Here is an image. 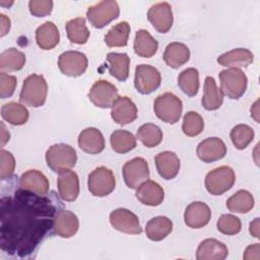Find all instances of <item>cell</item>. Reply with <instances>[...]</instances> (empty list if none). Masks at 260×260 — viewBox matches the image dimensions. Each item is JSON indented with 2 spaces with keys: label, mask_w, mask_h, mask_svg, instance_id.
I'll return each mask as SVG.
<instances>
[{
  "label": "cell",
  "mask_w": 260,
  "mask_h": 260,
  "mask_svg": "<svg viewBox=\"0 0 260 260\" xmlns=\"http://www.w3.org/2000/svg\"><path fill=\"white\" fill-rule=\"evenodd\" d=\"M109 73L119 81H125L129 76L130 58L126 53L111 52L107 55Z\"/></svg>",
  "instance_id": "obj_29"
},
{
  "label": "cell",
  "mask_w": 260,
  "mask_h": 260,
  "mask_svg": "<svg viewBox=\"0 0 260 260\" xmlns=\"http://www.w3.org/2000/svg\"><path fill=\"white\" fill-rule=\"evenodd\" d=\"M111 117L120 125L132 123L137 118V107L128 96H119L112 106Z\"/></svg>",
  "instance_id": "obj_17"
},
{
  "label": "cell",
  "mask_w": 260,
  "mask_h": 260,
  "mask_svg": "<svg viewBox=\"0 0 260 260\" xmlns=\"http://www.w3.org/2000/svg\"><path fill=\"white\" fill-rule=\"evenodd\" d=\"M231 140L237 149H245L254 138V130L246 124L236 125L231 130Z\"/></svg>",
  "instance_id": "obj_40"
},
{
  "label": "cell",
  "mask_w": 260,
  "mask_h": 260,
  "mask_svg": "<svg viewBox=\"0 0 260 260\" xmlns=\"http://www.w3.org/2000/svg\"><path fill=\"white\" fill-rule=\"evenodd\" d=\"M88 98L90 102L102 109L112 108L115 102L118 100V89L111 82L100 79L96 80L88 92Z\"/></svg>",
  "instance_id": "obj_11"
},
{
  "label": "cell",
  "mask_w": 260,
  "mask_h": 260,
  "mask_svg": "<svg viewBox=\"0 0 260 260\" xmlns=\"http://www.w3.org/2000/svg\"><path fill=\"white\" fill-rule=\"evenodd\" d=\"M250 234L254 237L259 239V218H255L253 221L250 222V228H249Z\"/></svg>",
  "instance_id": "obj_48"
},
{
  "label": "cell",
  "mask_w": 260,
  "mask_h": 260,
  "mask_svg": "<svg viewBox=\"0 0 260 260\" xmlns=\"http://www.w3.org/2000/svg\"><path fill=\"white\" fill-rule=\"evenodd\" d=\"M25 64L24 53L15 48H9L0 54V69L4 71H18L23 68Z\"/></svg>",
  "instance_id": "obj_34"
},
{
  "label": "cell",
  "mask_w": 260,
  "mask_h": 260,
  "mask_svg": "<svg viewBox=\"0 0 260 260\" xmlns=\"http://www.w3.org/2000/svg\"><path fill=\"white\" fill-rule=\"evenodd\" d=\"M110 142L113 150L117 153H127L136 147V138L126 130H115L110 137Z\"/></svg>",
  "instance_id": "obj_36"
},
{
  "label": "cell",
  "mask_w": 260,
  "mask_h": 260,
  "mask_svg": "<svg viewBox=\"0 0 260 260\" xmlns=\"http://www.w3.org/2000/svg\"><path fill=\"white\" fill-rule=\"evenodd\" d=\"M46 161L53 172L59 174L71 170L75 166L77 154L72 146L65 143H58L49 147L46 152Z\"/></svg>",
  "instance_id": "obj_3"
},
{
  "label": "cell",
  "mask_w": 260,
  "mask_h": 260,
  "mask_svg": "<svg viewBox=\"0 0 260 260\" xmlns=\"http://www.w3.org/2000/svg\"><path fill=\"white\" fill-rule=\"evenodd\" d=\"M223 102V93L220 88L217 87L215 80L211 76H206L204 80L203 96L201 104L207 111H215L220 108Z\"/></svg>",
  "instance_id": "obj_27"
},
{
  "label": "cell",
  "mask_w": 260,
  "mask_h": 260,
  "mask_svg": "<svg viewBox=\"0 0 260 260\" xmlns=\"http://www.w3.org/2000/svg\"><path fill=\"white\" fill-rule=\"evenodd\" d=\"M136 138H138L146 147H155L162 140V131L155 124L145 123L138 128Z\"/></svg>",
  "instance_id": "obj_39"
},
{
  "label": "cell",
  "mask_w": 260,
  "mask_h": 260,
  "mask_svg": "<svg viewBox=\"0 0 260 260\" xmlns=\"http://www.w3.org/2000/svg\"><path fill=\"white\" fill-rule=\"evenodd\" d=\"M15 169V160L11 152L1 149L0 151V178L5 180L10 178Z\"/></svg>",
  "instance_id": "obj_43"
},
{
  "label": "cell",
  "mask_w": 260,
  "mask_h": 260,
  "mask_svg": "<svg viewBox=\"0 0 260 260\" xmlns=\"http://www.w3.org/2000/svg\"><path fill=\"white\" fill-rule=\"evenodd\" d=\"M112 226L124 234L138 235L142 233L139 219L135 213L126 208H118L110 213Z\"/></svg>",
  "instance_id": "obj_13"
},
{
  "label": "cell",
  "mask_w": 260,
  "mask_h": 260,
  "mask_svg": "<svg viewBox=\"0 0 260 260\" xmlns=\"http://www.w3.org/2000/svg\"><path fill=\"white\" fill-rule=\"evenodd\" d=\"M182 110V101L172 92L157 95L153 103V111L156 117L169 124H175L180 120Z\"/></svg>",
  "instance_id": "obj_4"
},
{
  "label": "cell",
  "mask_w": 260,
  "mask_h": 260,
  "mask_svg": "<svg viewBox=\"0 0 260 260\" xmlns=\"http://www.w3.org/2000/svg\"><path fill=\"white\" fill-rule=\"evenodd\" d=\"M173 231V222L167 216H155L145 226V234L151 241H161Z\"/></svg>",
  "instance_id": "obj_31"
},
{
  "label": "cell",
  "mask_w": 260,
  "mask_h": 260,
  "mask_svg": "<svg viewBox=\"0 0 260 260\" xmlns=\"http://www.w3.org/2000/svg\"><path fill=\"white\" fill-rule=\"evenodd\" d=\"M229 254L228 247L216 239L203 240L196 251L197 260H223Z\"/></svg>",
  "instance_id": "obj_25"
},
{
  "label": "cell",
  "mask_w": 260,
  "mask_h": 260,
  "mask_svg": "<svg viewBox=\"0 0 260 260\" xmlns=\"http://www.w3.org/2000/svg\"><path fill=\"white\" fill-rule=\"evenodd\" d=\"M133 49L139 57L150 58L157 52L158 43L146 29H139L135 34Z\"/></svg>",
  "instance_id": "obj_30"
},
{
  "label": "cell",
  "mask_w": 260,
  "mask_h": 260,
  "mask_svg": "<svg viewBox=\"0 0 260 260\" xmlns=\"http://www.w3.org/2000/svg\"><path fill=\"white\" fill-rule=\"evenodd\" d=\"M236 182L234 170L228 166L218 167L205 177V188L211 195H221L229 191Z\"/></svg>",
  "instance_id": "obj_6"
},
{
  "label": "cell",
  "mask_w": 260,
  "mask_h": 260,
  "mask_svg": "<svg viewBox=\"0 0 260 260\" xmlns=\"http://www.w3.org/2000/svg\"><path fill=\"white\" fill-rule=\"evenodd\" d=\"M1 116L9 124L19 126L23 125L28 120V111L23 105L10 102L2 106Z\"/></svg>",
  "instance_id": "obj_32"
},
{
  "label": "cell",
  "mask_w": 260,
  "mask_h": 260,
  "mask_svg": "<svg viewBox=\"0 0 260 260\" xmlns=\"http://www.w3.org/2000/svg\"><path fill=\"white\" fill-rule=\"evenodd\" d=\"M66 32L69 41L77 45L85 44L89 38V30L83 17L68 20L66 22Z\"/></svg>",
  "instance_id": "obj_35"
},
{
  "label": "cell",
  "mask_w": 260,
  "mask_h": 260,
  "mask_svg": "<svg viewBox=\"0 0 260 260\" xmlns=\"http://www.w3.org/2000/svg\"><path fill=\"white\" fill-rule=\"evenodd\" d=\"M88 61L85 54L78 51H66L58 58L60 71L67 76L76 77L82 75L87 69Z\"/></svg>",
  "instance_id": "obj_12"
},
{
  "label": "cell",
  "mask_w": 260,
  "mask_h": 260,
  "mask_svg": "<svg viewBox=\"0 0 260 260\" xmlns=\"http://www.w3.org/2000/svg\"><path fill=\"white\" fill-rule=\"evenodd\" d=\"M162 58L169 67L177 69L189 61L190 50L183 43L173 42L166 47Z\"/></svg>",
  "instance_id": "obj_26"
},
{
  "label": "cell",
  "mask_w": 260,
  "mask_h": 260,
  "mask_svg": "<svg viewBox=\"0 0 260 260\" xmlns=\"http://www.w3.org/2000/svg\"><path fill=\"white\" fill-rule=\"evenodd\" d=\"M47 93L48 84L44 76L40 74H30L22 83L19 101L25 106L39 108L45 104Z\"/></svg>",
  "instance_id": "obj_2"
},
{
  "label": "cell",
  "mask_w": 260,
  "mask_h": 260,
  "mask_svg": "<svg viewBox=\"0 0 260 260\" xmlns=\"http://www.w3.org/2000/svg\"><path fill=\"white\" fill-rule=\"evenodd\" d=\"M123 179L131 189H137L142 183L149 179V168L143 157H134L123 166Z\"/></svg>",
  "instance_id": "obj_10"
},
{
  "label": "cell",
  "mask_w": 260,
  "mask_h": 260,
  "mask_svg": "<svg viewBox=\"0 0 260 260\" xmlns=\"http://www.w3.org/2000/svg\"><path fill=\"white\" fill-rule=\"evenodd\" d=\"M115 186V176L106 167H99L88 175L87 187L93 196L105 197L114 191Z\"/></svg>",
  "instance_id": "obj_8"
},
{
  "label": "cell",
  "mask_w": 260,
  "mask_h": 260,
  "mask_svg": "<svg viewBox=\"0 0 260 260\" xmlns=\"http://www.w3.org/2000/svg\"><path fill=\"white\" fill-rule=\"evenodd\" d=\"M29 12L37 17H44L51 13L53 2L51 0H30L28 2Z\"/></svg>",
  "instance_id": "obj_45"
},
{
  "label": "cell",
  "mask_w": 260,
  "mask_h": 260,
  "mask_svg": "<svg viewBox=\"0 0 260 260\" xmlns=\"http://www.w3.org/2000/svg\"><path fill=\"white\" fill-rule=\"evenodd\" d=\"M204 129V121L200 114L194 111L187 112L183 118L182 130L185 135L194 137L199 135Z\"/></svg>",
  "instance_id": "obj_41"
},
{
  "label": "cell",
  "mask_w": 260,
  "mask_h": 260,
  "mask_svg": "<svg viewBox=\"0 0 260 260\" xmlns=\"http://www.w3.org/2000/svg\"><path fill=\"white\" fill-rule=\"evenodd\" d=\"M220 89L223 94L232 100L240 99L247 89L248 78L238 68H228L219 72Z\"/></svg>",
  "instance_id": "obj_5"
},
{
  "label": "cell",
  "mask_w": 260,
  "mask_h": 260,
  "mask_svg": "<svg viewBox=\"0 0 260 260\" xmlns=\"http://www.w3.org/2000/svg\"><path fill=\"white\" fill-rule=\"evenodd\" d=\"M17 80L16 77L13 75H9L5 72L0 73V98L6 99L10 98L16 86Z\"/></svg>",
  "instance_id": "obj_44"
},
{
  "label": "cell",
  "mask_w": 260,
  "mask_h": 260,
  "mask_svg": "<svg viewBox=\"0 0 260 260\" xmlns=\"http://www.w3.org/2000/svg\"><path fill=\"white\" fill-rule=\"evenodd\" d=\"M56 207L45 195L22 188L0 202V246L20 257L30 254L53 229Z\"/></svg>",
  "instance_id": "obj_1"
},
{
  "label": "cell",
  "mask_w": 260,
  "mask_h": 260,
  "mask_svg": "<svg viewBox=\"0 0 260 260\" xmlns=\"http://www.w3.org/2000/svg\"><path fill=\"white\" fill-rule=\"evenodd\" d=\"M60 41V34L56 24L52 21H46L36 30V42L43 50L55 48Z\"/></svg>",
  "instance_id": "obj_28"
},
{
  "label": "cell",
  "mask_w": 260,
  "mask_h": 260,
  "mask_svg": "<svg viewBox=\"0 0 260 260\" xmlns=\"http://www.w3.org/2000/svg\"><path fill=\"white\" fill-rule=\"evenodd\" d=\"M79 228L77 216L69 210H59L54 217L53 230L61 238H70L76 234Z\"/></svg>",
  "instance_id": "obj_18"
},
{
  "label": "cell",
  "mask_w": 260,
  "mask_h": 260,
  "mask_svg": "<svg viewBox=\"0 0 260 260\" xmlns=\"http://www.w3.org/2000/svg\"><path fill=\"white\" fill-rule=\"evenodd\" d=\"M147 19L153 28L160 32H168L173 25V11L168 2H158L150 6L147 11Z\"/></svg>",
  "instance_id": "obj_14"
},
{
  "label": "cell",
  "mask_w": 260,
  "mask_h": 260,
  "mask_svg": "<svg viewBox=\"0 0 260 260\" xmlns=\"http://www.w3.org/2000/svg\"><path fill=\"white\" fill-rule=\"evenodd\" d=\"M156 171L165 180L174 179L180 171V159L173 151H161L154 157Z\"/></svg>",
  "instance_id": "obj_22"
},
{
  "label": "cell",
  "mask_w": 260,
  "mask_h": 260,
  "mask_svg": "<svg viewBox=\"0 0 260 260\" xmlns=\"http://www.w3.org/2000/svg\"><path fill=\"white\" fill-rule=\"evenodd\" d=\"M78 146L79 148L89 154L101 153L105 148V138L102 132L94 128H85L78 135Z\"/></svg>",
  "instance_id": "obj_19"
},
{
  "label": "cell",
  "mask_w": 260,
  "mask_h": 260,
  "mask_svg": "<svg viewBox=\"0 0 260 260\" xmlns=\"http://www.w3.org/2000/svg\"><path fill=\"white\" fill-rule=\"evenodd\" d=\"M254 197L247 190H239L226 200V207L232 212L247 213L254 207Z\"/></svg>",
  "instance_id": "obj_33"
},
{
  "label": "cell",
  "mask_w": 260,
  "mask_h": 260,
  "mask_svg": "<svg viewBox=\"0 0 260 260\" xmlns=\"http://www.w3.org/2000/svg\"><path fill=\"white\" fill-rule=\"evenodd\" d=\"M211 218L209 206L202 201L190 203L184 212V221L191 229H201L205 226Z\"/></svg>",
  "instance_id": "obj_16"
},
{
  "label": "cell",
  "mask_w": 260,
  "mask_h": 260,
  "mask_svg": "<svg viewBox=\"0 0 260 260\" xmlns=\"http://www.w3.org/2000/svg\"><path fill=\"white\" fill-rule=\"evenodd\" d=\"M0 4H1L2 6H5V5H6L7 7H9L10 5H12V4H13V1H12V2H10V3H8V4H7V3H5L4 1H0Z\"/></svg>",
  "instance_id": "obj_51"
},
{
  "label": "cell",
  "mask_w": 260,
  "mask_h": 260,
  "mask_svg": "<svg viewBox=\"0 0 260 260\" xmlns=\"http://www.w3.org/2000/svg\"><path fill=\"white\" fill-rule=\"evenodd\" d=\"M130 34V24L127 21H121L107 32L104 38L105 43L108 47H125L128 43Z\"/></svg>",
  "instance_id": "obj_37"
},
{
  "label": "cell",
  "mask_w": 260,
  "mask_h": 260,
  "mask_svg": "<svg viewBox=\"0 0 260 260\" xmlns=\"http://www.w3.org/2000/svg\"><path fill=\"white\" fill-rule=\"evenodd\" d=\"M120 14V8L116 1H101L89 6L86 11V17L90 24L96 28H103Z\"/></svg>",
  "instance_id": "obj_7"
},
{
  "label": "cell",
  "mask_w": 260,
  "mask_h": 260,
  "mask_svg": "<svg viewBox=\"0 0 260 260\" xmlns=\"http://www.w3.org/2000/svg\"><path fill=\"white\" fill-rule=\"evenodd\" d=\"M0 29H1V34L0 37H4L10 29V19L4 15V14H0Z\"/></svg>",
  "instance_id": "obj_47"
},
{
  "label": "cell",
  "mask_w": 260,
  "mask_h": 260,
  "mask_svg": "<svg viewBox=\"0 0 260 260\" xmlns=\"http://www.w3.org/2000/svg\"><path fill=\"white\" fill-rule=\"evenodd\" d=\"M260 245L258 243L254 244V245H250L247 247V249L245 250L244 253V259H256L258 260L260 258Z\"/></svg>",
  "instance_id": "obj_46"
},
{
  "label": "cell",
  "mask_w": 260,
  "mask_h": 260,
  "mask_svg": "<svg viewBox=\"0 0 260 260\" xmlns=\"http://www.w3.org/2000/svg\"><path fill=\"white\" fill-rule=\"evenodd\" d=\"M161 82L159 71L148 64H140L135 68L134 86L141 94H149L156 90Z\"/></svg>",
  "instance_id": "obj_9"
},
{
  "label": "cell",
  "mask_w": 260,
  "mask_h": 260,
  "mask_svg": "<svg viewBox=\"0 0 260 260\" xmlns=\"http://www.w3.org/2000/svg\"><path fill=\"white\" fill-rule=\"evenodd\" d=\"M197 156L203 162H213L226 154V146L218 137H208L202 140L196 149Z\"/></svg>",
  "instance_id": "obj_15"
},
{
  "label": "cell",
  "mask_w": 260,
  "mask_h": 260,
  "mask_svg": "<svg viewBox=\"0 0 260 260\" xmlns=\"http://www.w3.org/2000/svg\"><path fill=\"white\" fill-rule=\"evenodd\" d=\"M254 61L253 53L245 48H237L221 54L217 58V63L230 68H246Z\"/></svg>",
  "instance_id": "obj_23"
},
{
  "label": "cell",
  "mask_w": 260,
  "mask_h": 260,
  "mask_svg": "<svg viewBox=\"0 0 260 260\" xmlns=\"http://www.w3.org/2000/svg\"><path fill=\"white\" fill-rule=\"evenodd\" d=\"M0 127H1V147H3L5 145V143L7 141H9V132L6 130L5 125L3 122L0 123Z\"/></svg>",
  "instance_id": "obj_49"
},
{
  "label": "cell",
  "mask_w": 260,
  "mask_h": 260,
  "mask_svg": "<svg viewBox=\"0 0 260 260\" xmlns=\"http://www.w3.org/2000/svg\"><path fill=\"white\" fill-rule=\"evenodd\" d=\"M258 104H259V100H257L251 107V117H253L256 122H259V106H258Z\"/></svg>",
  "instance_id": "obj_50"
},
{
  "label": "cell",
  "mask_w": 260,
  "mask_h": 260,
  "mask_svg": "<svg viewBox=\"0 0 260 260\" xmlns=\"http://www.w3.org/2000/svg\"><path fill=\"white\" fill-rule=\"evenodd\" d=\"M217 230L228 236H234L240 233L242 229V222L239 217L233 214H222L217 222H216Z\"/></svg>",
  "instance_id": "obj_42"
},
{
  "label": "cell",
  "mask_w": 260,
  "mask_h": 260,
  "mask_svg": "<svg viewBox=\"0 0 260 260\" xmlns=\"http://www.w3.org/2000/svg\"><path fill=\"white\" fill-rule=\"evenodd\" d=\"M178 85L184 93L189 96L197 94L199 89V72L196 68L190 67L183 70L178 76Z\"/></svg>",
  "instance_id": "obj_38"
},
{
  "label": "cell",
  "mask_w": 260,
  "mask_h": 260,
  "mask_svg": "<svg viewBox=\"0 0 260 260\" xmlns=\"http://www.w3.org/2000/svg\"><path fill=\"white\" fill-rule=\"evenodd\" d=\"M20 188L29 192L46 195L49 191V181L47 177L38 170H28L23 173L19 179Z\"/></svg>",
  "instance_id": "obj_24"
},
{
  "label": "cell",
  "mask_w": 260,
  "mask_h": 260,
  "mask_svg": "<svg viewBox=\"0 0 260 260\" xmlns=\"http://www.w3.org/2000/svg\"><path fill=\"white\" fill-rule=\"evenodd\" d=\"M135 195L142 204L148 206H157L164 201L165 191L156 182L147 180L136 189Z\"/></svg>",
  "instance_id": "obj_21"
},
{
  "label": "cell",
  "mask_w": 260,
  "mask_h": 260,
  "mask_svg": "<svg viewBox=\"0 0 260 260\" xmlns=\"http://www.w3.org/2000/svg\"><path fill=\"white\" fill-rule=\"evenodd\" d=\"M57 186L59 196L64 201H74L79 194L78 176L71 170L59 173Z\"/></svg>",
  "instance_id": "obj_20"
}]
</instances>
